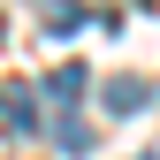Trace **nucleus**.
<instances>
[{"label": "nucleus", "mask_w": 160, "mask_h": 160, "mask_svg": "<svg viewBox=\"0 0 160 160\" xmlns=\"http://www.w3.org/2000/svg\"><path fill=\"white\" fill-rule=\"evenodd\" d=\"M99 107L107 114H145L152 107V84L145 76H107V84H99Z\"/></svg>", "instance_id": "1"}, {"label": "nucleus", "mask_w": 160, "mask_h": 160, "mask_svg": "<svg viewBox=\"0 0 160 160\" xmlns=\"http://www.w3.org/2000/svg\"><path fill=\"white\" fill-rule=\"evenodd\" d=\"M8 130H15V137H31V130H38V107H31V92H8Z\"/></svg>", "instance_id": "3"}, {"label": "nucleus", "mask_w": 160, "mask_h": 160, "mask_svg": "<svg viewBox=\"0 0 160 160\" xmlns=\"http://www.w3.org/2000/svg\"><path fill=\"white\" fill-rule=\"evenodd\" d=\"M46 92H53V99H61V107H69V99L84 92V69H76V61H61V69H53V84H46Z\"/></svg>", "instance_id": "4"}, {"label": "nucleus", "mask_w": 160, "mask_h": 160, "mask_svg": "<svg viewBox=\"0 0 160 160\" xmlns=\"http://www.w3.org/2000/svg\"><path fill=\"white\" fill-rule=\"evenodd\" d=\"M84 31V8H76V0H53L46 8V38H76Z\"/></svg>", "instance_id": "2"}]
</instances>
